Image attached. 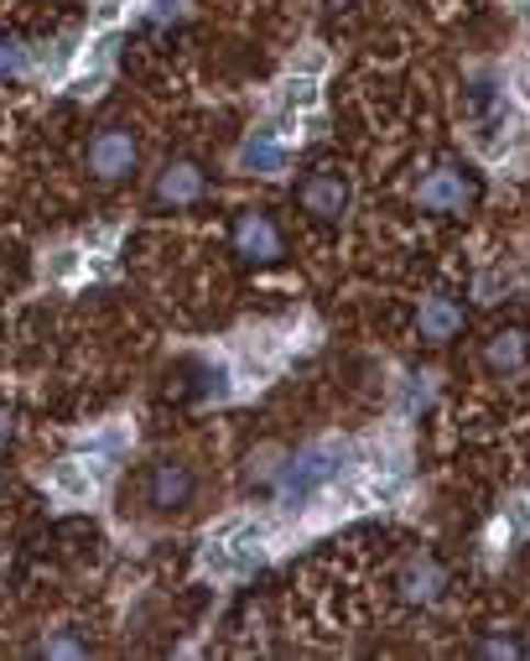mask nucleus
I'll return each instance as SVG.
<instances>
[{
	"label": "nucleus",
	"instance_id": "obj_20",
	"mask_svg": "<svg viewBox=\"0 0 530 661\" xmlns=\"http://www.w3.org/2000/svg\"><path fill=\"white\" fill-rule=\"evenodd\" d=\"M0 433H5V422H0Z\"/></svg>",
	"mask_w": 530,
	"mask_h": 661
},
{
	"label": "nucleus",
	"instance_id": "obj_12",
	"mask_svg": "<svg viewBox=\"0 0 530 661\" xmlns=\"http://www.w3.org/2000/svg\"><path fill=\"white\" fill-rule=\"evenodd\" d=\"M442 568H437L432 558H411L406 562V573H401V594L411 604H437L442 600Z\"/></svg>",
	"mask_w": 530,
	"mask_h": 661
},
{
	"label": "nucleus",
	"instance_id": "obj_3",
	"mask_svg": "<svg viewBox=\"0 0 530 661\" xmlns=\"http://www.w3.org/2000/svg\"><path fill=\"white\" fill-rule=\"evenodd\" d=\"M140 161V141L131 125H104L94 141H89V172L99 182H125Z\"/></svg>",
	"mask_w": 530,
	"mask_h": 661
},
{
	"label": "nucleus",
	"instance_id": "obj_5",
	"mask_svg": "<svg viewBox=\"0 0 530 661\" xmlns=\"http://www.w3.org/2000/svg\"><path fill=\"white\" fill-rule=\"evenodd\" d=\"M193 469L182 459H161L151 474H146V505L157 511V516H177V511H188L193 505Z\"/></svg>",
	"mask_w": 530,
	"mask_h": 661
},
{
	"label": "nucleus",
	"instance_id": "obj_11",
	"mask_svg": "<svg viewBox=\"0 0 530 661\" xmlns=\"http://www.w3.org/2000/svg\"><path fill=\"white\" fill-rule=\"evenodd\" d=\"M260 558V531L250 537V531H224V537L208 547V568L214 573H235V568H245V562Z\"/></svg>",
	"mask_w": 530,
	"mask_h": 661
},
{
	"label": "nucleus",
	"instance_id": "obj_15",
	"mask_svg": "<svg viewBox=\"0 0 530 661\" xmlns=\"http://www.w3.org/2000/svg\"><path fill=\"white\" fill-rule=\"evenodd\" d=\"M110 63H115V42L104 37L94 47V58L83 63V74L74 79V94H94V83H104V74H110Z\"/></svg>",
	"mask_w": 530,
	"mask_h": 661
},
{
	"label": "nucleus",
	"instance_id": "obj_10",
	"mask_svg": "<svg viewBox=\"0 0 530 661\" xmlns=\"http://www.w3.org/2000/svg\"><path fill=\"white\" fill-rule=\"evenodd\" d=\"M99 480H104V463H94V459H63L58 469H53V490L68 495V501L99 495Z\"/></svg>",
	"mask_w": 530,
	"mask_h": 661
},
{
	"label": "nucleus",
	"instance_id": "obj_1",
	"mask_svg": "<svg viewBox=\"0 0 530 661\" xmlns=\"http://www.w3.org/2000/svg\"><path fill=\"white\" fill-rule=\"evenodd\" d=\"M338 459H343V448H338V442H313V448H302V453L281 469V484H275L281 505L313 501L317 490L338 474Z\"/></svg>",
	"mask_w": 530,
	"mask_h": 661
},
{
	"label": "nucleus",
	"instance_id": "obj_19",
	"mask_svg": "<svg viewBox=\"0 0 530 661\" xmlns=\"http://www.w3.org/2000/svg\"><path fill=\"white\" fill-rule=\"evenodd\" d=\"M151 5H157V11H177V5H182V0H151Z\"/></svg>",
	"mask_w": 530,
	"mask_h": 661
},
{
	"label": "nucleus",
	"instance_id": "obj_16",
	"mask_svg": "<svg viewBox=\"0 0 530 661\" xmlns=\"http://www.w3.org/2000/svg\"><path fill=\"white\" fill-rule=\"evenodd\" d=\"M89 646H79V641H42V657H83Z\"/></svg>",
	"mask_w": 530,
	"mask_h": 661
},
{
	"label": "nucleus",
	"instance_id": "obj_8",
	"mask_svg": "<svg viewBox=\"0 0 530 661\" xmlns=\"http://www.w3.org/2000/svg\"><path fill=\"white\" fill-rule=\"evenodd\" d=\"M530 365V334L526 328H499L489 344H484V370L489 376H515Z\"/></svg>",
	"mask_w": 530,
	"mask_h": 661
},
{
	"label": "nucleus",
	"instance_id": "obj_13",
	"mask_svg": "<svg viewBox=\"0 0 530 661\" xmlns=\"http://www.w3.org/2000/svg\"><path fill=\"white\" fill-rule=\"evenodd\" d=\"M239 161H245V167H250V172H260V178H275V172H281V146H275L271 136H256L250 141V146H245V152H239Z\"/></svg>",
	"mask_w": 530,
	"mask_h": 661
},
{
	"label": "nucleus",
	"instance_id": "obj_9",
	"mask_svg": "<svg viewBox=\"0 0 530 661\" xmlns=\"http://www.w3.org/2000/svg\"><path fill=\"white\" fill-rule=\"evenodd\" d=\"M416 334L427 344H448L463 334V307L452 298H427L421 302V318H416Z\"/></svg>",
	"mask_w": 530,
	"mask_h": 661
},
{
	"label": "nucleus",
	"instance_id": "obj_14",
	"mask_svg": "<svg viewBox=\"0 0 530 661\" xmlns=\"http://www.w3.org/2000/svg\"><path fill=\"white\" fill-rule=\"evenodd\" d=\"M281 469H286V463H281V448L266 442L260 453L245 459V480H250V484H281Z\"/></svg>",
	"mask_w": 530,
	"mask_h": 661
},
{
	"label": "nucleus",
	"instance_id": "obj_17",
	"mask_svg": "<svg viewBox=\"0 0 530 661\" xmlns=\"http://www.w3.org/2000/svg\"><path fill=\"white\" fill-rule=\"evenodd\" d=\"M478 657H515V641H489V646H478Z\"/></svg>",
	"mask_w": 530,
	"mask_h": 661
},
{
	"label": "nucleus",
	"instance_id": "obj_18",
	"mask_svg": "<svg viewBox=\"0 0 530 661\" xmlns=\"http://www.w3.org/2000/svg\"><path fill=\"white\" fill-rule=\"evenodd\" d=\"M120 5H125V0H99V5H94L99 21H115V16H120Z\"/></svg>",
	"mask_w": 530,
	"mask_h": 661
},
{
	"label": "nucleus",
	"instance_id": "obj_4",
	"mask_svg": "<svg viewBox=\"0 0 530 661\" xmlns=\"http://www.w3.org/2000/svg\"><path fill=\"white\" fill-rule=\"evenodd\" d=\"M473 199H478V178L463 172V167H437V172H427L421 188H416V203H421L427 214H463Z\"/></svg>",
	"mask_w": 530,
	"mask_h": 661
},
{
	"label": "nucleus",
	"instance_id": "obj_2",
	"mask_svg": "<svg viewBox=\"0 0 530 661\" xmlns=\"http://www.w3.org/2000/svg\"><path fill=\"white\" fill-rule=\"evenodd\" d=\"M296 209L317 224H338L349 214V178L338 172L334 161L313 167V172L302 178V188H296Z\"/></svg>",
	"mask_w": 530,
	"mask_h": 661
},
{
	"label": "nucleus",
	"instance_id": "obj_7",
	"mask_svg": "<svg viewBox=\"0 0 530 661\" xmlns=\"http://www.w3.org/2000/svg\"><path fill=\"white\" fill-rule=\"evenodd\" d=\"M203 193H208V172H203L193 157H177L161 167L157 188H151V203H157V209H188V203H198Z\"/></svg>",
	"mask_w": 530,
	"mask_h": 661
},
{
	"label": "nucleus",
	"instance_id": "obj_6",
	"mask_svg": "<svg viewBox=\"0 0 530 661\" xmlns=\"http://www.w3.org/2000/svg\"><path fill=\"white\" fill-rule=\"evenodd\" d=\"M235 256L250 266H275L286 256V240H281V229H275L271 214H260V209L239 214L235 220Z\"/></svg>",
	"mask_w": 530,
	"mask_h": 661
}]
</instances>
